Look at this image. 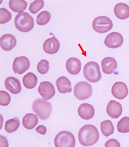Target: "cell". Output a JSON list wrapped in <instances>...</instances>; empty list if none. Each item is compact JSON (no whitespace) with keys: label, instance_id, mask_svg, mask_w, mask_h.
I'll return each mask as SVG.
<instances>
[{"label":"cell","instance_id":"cell-17","mask_svg":"<svg viewBox=\"0 0 129 147\" xmlns=\"http://www.w3.org/2000/svg\"><path fill=\"white\" fill-rule=\"evenodd\" d=\"M66 67L69 73L72 75H77L81 71V63L78 58L71 57L67 60Z\"/></svg>","mask_w":129,"mask_h":147},{"label":"cell","instance_id":"cell-30","mask_svg":"<svg viewBox=\"0 0 129 147\" xmlns=\"http://www.w3.org/2000/svg\"><path fill=\"white\" fill-rule=\"evenodd\" d=\"M37 69L40 74H46L49 69V63L47 60L43 59L38 64Z\"/></svg>","mask_w":129,"mask_h":147},{"label":"cell","instance_id":"cell-21","mask_svg":"<svg viewBox=\"0 0 129 147\" xmlns=\"http://www.w3.org/2000/svg\"><path fill=\"white\" fill-rule=\"evenodd\" d=\"M38 117L36 115L32 113L26 114L22 119L24 127L27 129H34L38 123Z\"/></svg>","mask_w":129,"mask_h":147},{"label":"cell","instance_id":"cell-27","mask_svg":"<svg viewBox=\"0 0 129 147\" xmlns=\"http://www.w3.org/2000/svg\"><path fill=\"white\" fill-rule=\"evenodd\" d=\"M50 14L47 11H43L37 16L36 23L39 25H44L50 21L51 18Z\"/></svg>","mask_w":129,"mask_h":147},{"label":"cell","instance_id":"cell-7","mask_svg":"<svg viewBox=\"0 0 129 147\" xmlns=\"http://www.w3.org/2000/svg\"><path fill=\"white\" fill-rule=\"evenodd\" d=\"M113 24L109 18L104 16L96 18L93 20V27L97 32L103 34L112 30Z\"/></svg>","mask_w":129,"mask_h":147},{"label":"cell","instance_id":"cell-9","mask_svg":"<svg viewBox=\"0 0 129 147\" xmlns=\"http://www.w3.org/2000/svg\"><path fill=\"white\" fill-rule=\"evenodd\" d=\"M38 93L45 100L51 99L55 94L54 86L50 82H41L38 88Z\"/></svg>","mask_w":129,"mask_h":147},{"label":"cell","instance_id":"cell-5","mask_svg":"<svg viewBox=\"0 0 129 147\" xmlns=\"http://www.w3.org/2000/svg\"><path fill=\"white\" fill-rule=\"evenodd\" d=\"M55 147H74L76 140L71 132L62 131L57 134L54 139Z\"/></svg>","mask_w":129,"mask_h":147},{"label":"cell","instance_id":"cell-29","mask_svg":"<svg viewBox=\"0 0 129 147\" xmlns=\"http://www.w3.org/2000/svg\"><path fill=\"white\" fill-rule=\"evenodd\" d=\"M12 18L11 13L5 8L0 9V23L4 24L10 21Z\"/></svg>","mask_w":129,"mask_h":147},{"label":"cell","instance_id":"cell-22","mask_svg":"<svg viewBox=\"0 0 129 147\" xmlns=\"http://www.w3.org/2000/svg\"><path fill=\"white\" fill-rule=\"evenodd\" d=\"M9 6L13 12L20 13L27 8V3L24 0H10L9 1Z\"/></svg>","mask_w":129,"mask_h":147},{"label":"cell","instance_id":"cell-26","mask_svg":"<svg viewBox=\"0 0 129 147\" xmlns=\"http://www.w3.org/2000/svg\"><path fill=\"white\" fill-rule=\"evenodd\" d=\"M117 129L119 132L126 133L129 132V117H125L118 121Z\"/></svg>","mask_w":129,"mask_h":147},{"label":"cell","instance_id":"cell-32","mask_svg":"<svg viewBox=\"0 0 129 147\" xmlns=\"http://www.w3.org/2000/svg\"><path fill=\"white\" fill-rule=\"evenodd\" d=\"M105 146V147H120L119 142L115 139H110L107 140Z\"/></svg>","mask_w":129,"mask_h":147},{"label":"cell","instance_id":"cell-23","mask_svg":"<svg viewBox=\"0 0 129 147\" xmlns=\"http://www.w3.org/2000/svg\"><path fill=\"white\" fill-rule=\"evenodd\" d=\"M24 86L28 89H32L36 86L38 82L37 77L34 74L29 72L23 77Z\"/></svg>","mask_w":129,"mask_h":147},{"label":"cell","instance_id":"cell-31","mask_svg":"<svg viewBox=\"0 0 129 147\" xmlns=\"http://www.w3.org/2000/svg\"><path fill=\"white\" fill-rule=\"evenodd\" d=\"M0 104L1 106H7L10 103L11 97L8 93L3 90L0 91Z\"/></svg>","mask_w":129,"mask_h":147},{"label":"cell","instance_id":"cell-18","mask_svg":"<svg viewBox=\"0 0 129 147\" xmlns=\"http://www.w3.org/2000/svg\"><path fill=\"white\" fill-rule=\"evenodd\" d=\"M101 64L103 72L107 74H112L117 67L116 61L112 57H106L103 58L101 61Z\"/></svg>","mask_w":129,"mask_h":147},{"label":"cell","instance_id":"cell-4","mask_svg":"<svg viewBox=\"0 0 129 147\" xmlns=\"http://www.w3.org/2000/svg\"><path fill=\"white\" fill-rule=\"evenodd\" d=\"M84 76L90 82L96 83L99 81L101 77L98 64L94 61H90L84 67Z\"/></svg>","mask_w":129,"mask_h":147},{"label":"cell","instance_id":"cell-14","mask_svg":"<svg viewBox=\"0 0 129 147\" xmlns=\"http://www.w3.org/2000/svg\"><path fill=\"white\" fill-rule=\"evenodd\" d=\"M1 47L3 50L8 51L13 49L17 44L15 37L11 34H5L1 37Z\"/></svg>","mask_w":129,"mask_h":147},{"label":"cell","instance_id":"cell-24","mask_svg":"<svg viewBox=\"0 0 129 147\" xmlns=\"http://www.w3.org/2000/svg\"><path fill=\"white\" fill-rule=\"evenodd\" d=\"M101 130L104 136L108 137L112 134L114 131V125L109 120L104 121L101 123Z\"/></svg>","mask_w":129,"mask_h":147},{"label":"cell","instance_id":"cell-1","mask_svg":"<svg viewBox=\"0 0 129 147\" xmlns=\"http://www.w3.org/2000/svg\"><path fill=\"white\" fill-rule=\"evenodd\" d=\"M99 137L97 129L91 124L83 126L80 129L78 134L80 143L83 146H93L97 142Z\"/></svg>","mask_w":129,"mask_h":147},{"label":"cell","instance_id":"cell-2","mask_svg":"<svg viewBox=\"0 0 129 147\" xmlns=\"http://www.w3.org/2000/svg\"><path fill=\"white\" fill-rule=\"evenodd\" d=\"M16 28L22 32H27L32 30L34 23L32 17L26 12L18 13L14 20Z\"/></svg>","mask_w":129,"mask_h":147},{"label":"cell","instance_id":"cell-28","mask_svg":"<svg viewBox=\"0 0 129 147\" xmlns=\"http://www.w3.org/2000/svg\"><path fill=\"white\" fill-rule=\"evenodd\" d=\"M44 1L42 0L35 1L30 5L29 10L32 13L35 14L42 9L44 6Z\"/></svg>","mask_w":129,"mask_h":147},{"label":"cell","instance_id":"cell-12","mask_svg":"<svg viewBox=\"0 0 129 147\" xmlns=\"http://www.w3.org/2000/svg\"><path fill=\"white\" fill-rule=\"evenodd\" d=\"M60 43L55 36L47 39L43 44V50L49 54L56 53L60 48Z\"/></svg>","mask_w":129,"mask_h":147},{"label":"cell","instance_id":"cell-33","mask_svg":"<svg viewBox=\"0 0 129 147\" xmlns=\"http://www.w3.org/2000/svg\"><path fill=\"white\" fill-rule=\"evenodd\" d=\"M36 130L38 133L42 135H45L46 133L47 129L46 127L43 125H40L38 126L36 129Z\"/></svg>","mask_w":129,"mask_h":147},{"label":"cell","instance_id":"cell-20","mask_svg":"<svg viewBox=\"0 0 129 147\" xmlns=\"http://www.w3.org/2000/svg\"><path fill=\"white\" fill-rule=\"evenodd\" d=\"M114 12L119 19H126L129 17V6L126 3H120L116 5Z\"/></svg>","mask_w":129,"mask_h":147},{"label":"cell","instance_id":"cell-11","mask_svg":"<svg viewBox=\"0 0 129 147\" xmlns=\"http://www.w3.org/2000/svg\"><path fill=\"white\" fill-rule=\"evenodd\" d=\"M112 93L116 98L122 100L128 96V90L126 84L122 82H117L112 87Z\"/></svg>","mask_w":129,"mask_h":147},{"label":"cell","instance_id":"cell-10","mask_svg":"<svg viewBox=\"0 0 129 147\" xmlns=\"http://www.w3.org/2000/svg\"><path fill=\"white\" fill-rule=\"evenodd\" d=\"M123 38L119 33L113 32L106 36L104 44L106 47L112 49H116L121 47L123 44Z\"/></svg>","mask_w":129,"mask_h":147},{"label":"cell","instance_id":"cell-19","mask_svg":"<svg viewBox=\"0 0 129 147\" xmlns=\"http://www.w3.org/2000/svg\"><path fill=\"white\" fill-rule=\"evenodd\" d=\"M56 85L58 91L60 93L66 94L72 91L71 82L66 77L62 76L59 77L56 80Z\"/></svg>","mask_w":129,"mask_h":147},{"label":"cell","instance_id":"cell-16","mask_svg":"<svg viewBox=\"0 0 129 147\" xmlns=\"http://www.w3.org/2000/svg\"><path fill=\"white\" fill-rule=\"evenodd\" d=\"M79 116L85 120H89L94 117L95 111L94 107L89 104L84 103L80 105L78 110Z\"/></svg>","mask_w":129,"mask_h":147},{"label":"cell","instance_id":"cell-6","mask_svg":"<svg viewBox=\"0 0 129 147\" xmlns=\"http://www.w3.org/2000/svg\"><path fill=\"white\" fill-rule=\"evenodd\" d=\"M74 96L79 100L87 99L93 93L92 86L87 82L81 81L76 84L74 88Z\"/></svg>","mask_w":129,"mask_h":147},{"label":"cell","instance_id":"cell-13","mask_svg":"<svg viewBox=\"0 0 129 147\" xmlns=\"http://www.w3.org/2000/svg\"><path fill=\"white\" fill-rule=\"evenodd\" d=\"M122 107L119 102L114 100L109 101L106 107V112L110 117L117 119L122 113Z\"/></svg>","mask_w":129,"mask_h":147},{"label":"cell","instance_id":"cell-3","mask_svg":"<svg viewBox=\"0 0 129 147\" xmlns=\"http://www.w3.org/2000/svg\"><path fill=\"white\" fill-rule=\"evenodd\" d=\"M33 110L41 120H46L49 117L52 111L51 104L42 99H37L32 104Z\"/></svg>","mask_w":129,"mask_h":147},{"label":"cell","instance_id":"cell-25","mask_svg":"<svg viewBox=\"0 0 129 147\" xmlns=\"http://www.w3.org/2000/svg\"><path fill=\"white\" fill-rule=\"evenodd\" d=\"M20 124L18 118L15 117L7 120L5 125V129L9 133L15 131L19 127Z\"/></svg>","mask_w":129,"mask_h":147},{"label":"cell","instance_id":"cell-8","mask_svg":"<svg viewBox=\"0 0 129 147\" xmlns=\"http://www.w3.org/2000/svg\"><path fill=\"white\" fill-rule=\"evenodd\" d=\"M30 63L28 58L25 56L16 57L13 64L14 73L22 74L28 70L30 68Z\"/></svg>","mask_w":129,"mask_h":147},{"label":"cell","instance_id":"cell-34","mask_svg":"<svg viewBox=\"0 0 129 147\" xmlns=\"http://www.w3.org/2000/svg\"><path fill=\"white\" fill-rule=\"evenodd\" d=\"M7 140L6 138L1 135V147H8Z\"/></svg>","mask_w":129,"mask_h":147},{"label":"cell","instance_id":"cell-15","mask_svg":"<svg viewBox=\"0 0 129 147\" xmlns=\"http://www.w3.org/2000/svg\"><path fill=\"white\" fill-rule=\"evenodd\" d=\"M5 85L6 89L12 94H18L22 90L20 81L15 77H7L5 82Z\"/></svg>","mask_w":129,"mask_h":147}]
</instances>
